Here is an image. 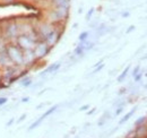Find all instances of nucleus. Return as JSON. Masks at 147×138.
Segmentation results:
<instances>
[{"mask_svg": "<svg viewBox=\"0 0 147 138\" xmlns=\"http://www.w3.org/2000/svg\"><path fill=\"white\" fill-rule=\"evenodd\" d=\"M7 55L10 58V60L16 64V65H22L24 62V57L23 52L19 50L17 47H9L7 50Z\"/></svg>", "mask_w": 147, "mask_h": 138, "instance_id": "1", "label": "nucleus"}, {"mask_svg": "<svg viewBox=\"0 0 147 138\" xmlns=\"http://www.w3.org/2000/svg\"><path fill=\"white\" fill-rule=\"evenodd\" d=\"M18 43H19V45H20L23 49H25V50H31L32 47H33V44H34V42L32 41V39H31L30 36H27V35H22V36H19Z\"/></svg>", "mask_w": 147, "mask_h": 138, "instance_id": "2", "label": "nucleus"}, {"mask_svg": "<svg viewBox=\"0 0 147 138\" xmlns=\"http://www.w3.org/2000/svg\"><path fill=\"white\" fill-rule=\"evenodd\" d=\"M49 51V45L47 43H38L36 47H35V50H34V54L37 58H41L43 55H45Z\"/></svg>", "mask_w": 147, "mask_h": 138, "instance_id": "3", "label": "nucleus"}, {"mask_svg": "<svg viewBox=\"0 0 147 138\" xmlns=\"http://www.w3.org/2000/svg\"><path fill=\"white\" fill-rule=\"evenodd\" d=\"M58 39H59V34L55 32V31H52L50 34H48L45 36V41H47V44L48 45H53L55 42L58 41Z\"/></svg>", "mask_w": 147, "mask_h": 138, "instance_id": "4", "label": "nucleus"}, {"mask_svg": "<svg viewBox=\"0 0 147 138\" xmlns=\"http://www.w3.org/2000/svg\"><path fill=\"white\" fill-rule=\"evenodd\" d=\"M23 57H24V62H31V61L34 60L35 54H34V51L26 50V51H25V54H23Z\"/></svg>", "mask_w": 147, "mask_h": 138, "instance_id": "5", "label": "nucleus"}, {"mask_svg": "<svg viewBox=\"0 0 147 138\" xmlns=\"http://www.w3.org/2000/svg\"><path fill=\"white\" fill-rule=\"evenodd\" d=\"M7 34L9 35L10 37H15V36H17L18 31H17L16 25H10V26L8 27V30H7Z\"/></svg>", "mask_w": 147, "mask_h": 138, "instance_id": "6", "label": "nucleus"}, {"mask_svg": "<svg viewBox=\"0 0 147 138\" xmlns=\"http://www.w3.org/2000/svg\"><path fill=\"white\" fill-rule=\"evenodd\" d=\"M55 5H57L58 7L68 8V6H69V0H55Z\"/></svg>", "mask_w": 147, "mask_h": 138, "instance_id": "7", "label": "nucleus"}, {"mask_svg": "<svg viewBox=\"0 0 147 138\" xmlns=\"http://www.w3.org/2000/svg\"><path fill=\"white\" fill-rule=\"evenodd\" d=\"M135 111H136V109H134V110H131L130 112H128V113H127V114H126V116H125V117H123V118L120 120V123H123V122H126L127 120H129V118H130V117H131V116L135 113Z\"/></svg>", "mask_w": 147, "mask_h": 138, "instance_id": "8", "label": "nucleus"}, {"mask_svg": "<svg viewBox=\"0 0 147 138\" xmlns=\"http://www.w3.org/2000/svg\"><path fill=\"white\" fill-rule=\"evenodd\" d=\"M57 108H58V106H57V105H55L53 108H51L50 110H48V111H47V112H45V113H44V114L42 116V117H43V119H45V118H47L48 116H50L51 113H53V112L55 111V109H57Z\"/></svg>", "mask_w": 147, "mask_h": 138, "instance_id": "9", "label": "nucleus"}, {"mask_svg": "<svg viewBox=\"0 0 147 138\" xmlns=\"http://www.w3.org/2000/svg\"><path fill=\"white\" fill-rule=\"evenodd\" d=\"M128 70H129V67H127V68L123 70V72H122L120 76H119V78H118V82H122V80H123V78L127 76V72H128Z\"/></svg>", "mask_w": 147, "mask_h": 138, "instance_id": "10", "label": "nucleus"}, {"mask_svg": "<svg viewBox=\"0 0 147 138\" xmlns=\"http://www.w3.org/2000/svg\"><path fill=\"white\" fill-rule=\"evenodd\" d=\"M145 121H146V118H145V117H142L140 119H138V120H137L136 122H135V124H136V126L138 127V126H140L142 123H144Z\"/></svg>", "mask_w": 147, "mask_h": 138, "instance_id": "11", "label": "nucleus"}, {"mask_svg": "<svg viewBox=\"0 0 147 138\" xmlns=\"http://www.w3.org/2000/svg\"><path fill=\"white\" fill-rule=\"evenodd\" d=\"M87 36H88V33L87 32H84V33H82V34L79 35V40L80 41H84V40L87 39Z\"/></svg>", "mask_w": 147, "mask_h": 138, "instance_id": "12", "label": "nucleus"}, {"mask_svg": "<svg viewBox=\"0 0 147 138\" xmlns=\"http://www.w3.org/2000/svg\"><path fill=\"white\" fill-rule=\"evenodd\" d=\"M83 50H84V47H83V45H79V47L76 49L75 52H76V54H80V53L83 52Z\"/></svg>", "mask_w": 147, "mask_h": 138, "instance_id": "13", "label": "nucleus"}, {"mask_svg": "<svg viewBox=\"0 0 147 138\" xmlns=\"http://www.w3.org/2000/svg\"><path fill=\"white\" fill-rule=\"evenodd\" d=\"M30 84H31V79H30V78H27V79H25V80L22 82V85H24V86H27V85H30Z\"/></svg>", "mask_w": 147, "mask_h": 138, "instance_id": "14", "label": "nucleus"}, {"mask_svg": "<svg viewBox=\"0 0 147 138\" xmlns=\"http://www.w3.org/2000/svg\"><path fill=\"white\" fill-rule=\"evenodd\" d=\"M6 102H7V99H6V97H0V105L5 104Z\"/></svg>", "mask_w": 147, "mask_h": 138, "instance_id": "15", "label": "nucleus"}, {"mask_svg": "<svg viewBox=\"0 0 147 138\" xmlns=\"http://www.w3.org/2000/svg\"><path fill=\"white\" fill-rule=\"evenodd\" d=\"M138 70H139V66H137V67H136V68H135V70H134V76H135V75H137V74H138Z\"/></svg>", "mask_w": 147, "mask_h": 138, "instance_id": "16", "label": "nucleus"}, {"mask_svg": "<svg viewBox=\"0 0 147 138\" xmlns=\"http://www.w3.org/2000/svg\"><path fill=\"white\" fill-rule=\"evenodd\" d=\"M87 108H88V105H85V106H82V108H80V110H82V111H84V110H86Z\"/></svg>", "mask_w": 147, "mask_h": 138, "instance_id": "17", "label": "nucleus"}, {"mask_svg": "<svg viewBox=\"0 0 147 138\" xmlns=\"http://www.w3.org/2000/svg\"><path fill=\"white\" fill-rule=\"evenodd\" d=\"M92 13H93V9H91V12H90V13L87 14V18H90V17H91V15H92Z\"/></svg>", "mask_w": 147, "mask_h": 138, "instance_id": "18", "label": "nucleus"}, {"mask_svg": "<svg viewBox=\"0 0 147 138\" xmlns=\"http://www.w3.org/2000/svg\"><path fill=\"white\" fill-rule=\"evenodd\" d=\"M134 28H135V27H134V26H130V28H129V30H128V31H127V32H128V33H129V32H131V31H132V30H134Z\"/></svg>", "mask_w": 147, "mask_h": 138, "instance_id": "19", "label": "nucleus"}, {"mask_svg": "<svg viewBox=\"0 0 147 138\" xmlns=\"http://www.w3.org/2000/svg\"><path fill=\"white\" fill-rule=\"evenodd\" d=\"M28 101V99L27 97H25V99H23V102H27Z\"/></svg>", "mask_w": 147, "mask_h": 138, "instance_id": "20", "label": "nucleus"}, {"mask_svg": "<svg viewBox=\"0 0 147 138\" xmlns=\"http://www.w3.org/2000/svg\"><path fill=\"white\" fill-rule=\"evenodd\" d=\"M121 111H122V109H119V110H118V111H117V114H119V113H120V112H121Z\"/></svg>", "mask_w": 147, "mask_h": 138, "instance_id": "21", "label": "nucleus"}, {"mask_svg": "<svg viewBox=\"0 0 147 138\" xmlns=\"http://www.w3.org/2000/svg\"><path fill=\"white\" fill-rule=\"evenodd\" d=\"M146 76H147V75H146Z\"/></svg>", "mask_w": 147, "mask_h": 138, "instance_id": "22", "label": "nucleus"}]
</instances>
